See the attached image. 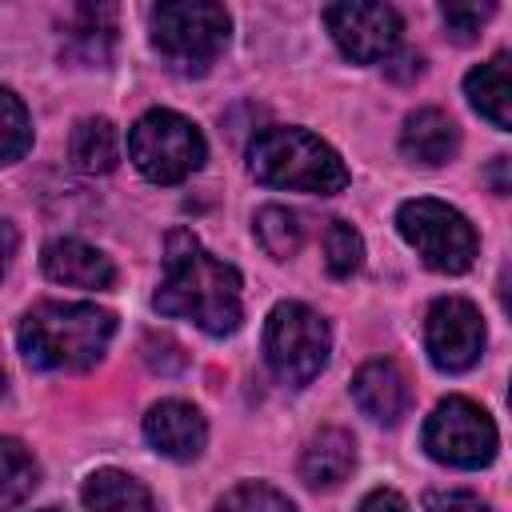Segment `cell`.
I'll use <instances>...</instances> for the list:
<instances>
[{
  "instance_id": "8fae6325",
  "label": "cell",
  "mask_w": 512,
  "mask_h": 512,
  "mask_svg": "<svg viewBox=\"0 0 512 512\" xmlns=\"http://www.w3.org/2000/svg\"><path fill=\"white\" fill-rule=\"evenodd\" d=\"M144 436L168 460H196L204 452L208 424L188 400H160L144 416Z\"/></svg>"
},
{
  "instance_id": "7a4b0ae2",
  "label": "cell",
  "mask_w": 512,
  "mask_h": 512,
  "mask_svg": "<svg viewBox=\"0 0 512 512\" xmlns=\"http://www.w3.org/2000/svg\"><path fill=\"white\" fill-rule=\"evenodd\" d=\"M112 332H116L112 312H104L96 304L44 300V304H36L20 320L16 344H20V356L32 368H44V372H80V368H92L104 356Z\"/></svg>"
},
{
  "instance_id": "603a6c76",
  "label": "cell",
  "mask_w": 512,
  "mask_h": 512,
  "mask_svg": "<svg viewBox=\"0 0 512 512\" xmlns=\"http://www.w3.org/2000/svg\"><path fill=\"white\" fill-rule=\"evenodd\" d=\"M216 512H296V504L284 492L248 480V484H236L232 492H224V500L216 504Z\"/></svg>"
},
{
  "instance_id": "44dd1931",
  "label": "cell",
  "mask_w": 512,
  "mask_h": 512,
  "mask_svg": "<svg viewBox=\"0 0 512 512\" xmlns=\"http://www.w3.org/2000/svg\"><path fill=\"white\" fill-rule=\"evenodd\" d=\"M32 148V120L16 92L0 88V164H16Z\"/></svg>"
},
{
  "instance_id": "52a82bcc",
  "label": "cell",
  "mask_w": 512,
  "mask_h": 512,
  "mask_svg": "<svg viewBox=\"0 0 512 512\" xmlns=\"http://www.w3.org/2000/svg\"><path fill=\"white\" fill-rule=\"evenodd\" d=\"M264 356H268V368L284 384L300 388V384L316 380L320 368L328 364V324L308 304L284 300V304H276L268 312Z\"/></svg>"
},
{
  "instance_id": "e0dca14e",
  "label": "cell",
  "mask_w": 512,
  "mask_h": 512,
  "mask_svg": "<svg viewBox=\"0 0 512 512\" xmlns=\"http://www.w3.org/2000/svg\"><path fill=\"white\" fill-rule=\"evenodd\" d=\"M84 508L88 512H152V496L148 488L128 476V472H116V468H100L84 480V492H80Z\"/></svg>"
},
{
  "instance_id": "9c48e42d",
  "label": "cell",
  "mask_w": 512,
  "mask_h": 512,
  "mask_svg": "<svg viewBox=\"0 0 512 512\" xmlns=\"http://www.w3.org/2000/svg\"><path fill=\"white\" fill-rule=\"evenodd\" d=\"M324 24L340 52L356 64H376L388 60V52L400 40V16L392 4H364V0H344L324 8Z\"/></svg>"
},
{
  "instance_id": "5b68a950",
  "label": "cell",
  "mask_w": 512,
  "mask_h": 512,
  "mask_svg": "<svg viewBox=\"0 0 512 512\" xmlns=\"http://www.w3.org/2000/svg\"><path fill=\"white\" fill-rule=\"evenodd\" d=\"M128 156L152 184H180L204 164L208 144L188 116L168 112V108H152L132 124Z\"/></svg>"
},
{
  "instance_id": "5bb4252c",
  "label": "cell",
  "mask_w": 512,
  "mask_h": 512,
  "mask_svg": "<svg viewBox=\"0 0 512 512\" xmlns=\"http://www.w3.org/2000/svg\"><path fill=\"white\" fill-rule=\"evenodd\" d=\"M456 144H460V132H456V120L440 108H420L404 120L400 128V152L416 164H444L456 156Z\"/></svg>"
},
{
  "instance_id": "f546056e",
  "label": "cell",
  "mask_w": 512,
  "mask_h": 512,
  "mask_svg": "<svg viewBox=\"0 0 512 512\" xmlns=\"http://www.w3.org/2000/svg\"><path fill=\"white\" fill-rule=\"evenodd\" d=\"M0 392H4V364H0Z\"/></svg>"
},
{
  "instance_id": "7c38bea8",
  "label": "cell",
  "mask_w": 512,
  "mask_h": 512,
  "mask_svg": "<svg viewBox=\"0 0 512 512\" xmlns=\"http://www.w3.org/2000/svg\"><path fill=\"white\" fill-rule=\"evenodd\" d=\"M44 276L56 284H68V288H112L116 284L112 260L76 236L52 240L44 248Z\"/></svg>"
},
{
  "instance_id": "8992f818",
  "label": "cell",
  "mask_w": 512,
  "mask_h": 512,
  "mask_svg": "<svg viewBox=\"0 0 512 512\" xmlns=\"http://www.w3.org/2000/svg\"><path fill=\"white\" fill-rule=\"evenodd\" d=\"M396 228L400 236L420 252V260L436 272H468L476 260V232L472 224L444 200L432 196H416L404 200L396 212Z\"/></svg>"
},
{
  "instance_id": "30bf717a",
  "label": "cell",
  "mask_w": 512,
  "mask_h": 512,
  "mask_svg": "<svg viewBox=\"0 0 512 512\" xmlns=\"http://www.w3.org/2000/svg\"><path fill=\"white\" fill-rule=\"evenodd\" d=\"M424 344L428 356L440 372H464L480 360L484 352V320L480 308L472 300L460 296H444L428 308V324H424Z\"/></svg>"
},
{
  "instance_id": "484cf974",
  "label": "cell",
  "mask_w": 512,
  "mask_h": 512,
  "mask_svg": "<svg viewBox=\"0 0 512 512\" xmlns=\"http://www.w3.org/2000/svg\"><path fill=\"white\" fill-rule=\"evenodd\" d=\"M360 512H408V504L392 492V488H380V492H372V496H364V504H360Z\"/></svg>"
},
{
  "instance_id": "277c9868",
  "label": "cell",
  "mask_w": 512,
  "mask_h": 512,
  "mask_svg": "<svg viewBox=\"0 0 512 512\" xmlns=\"http://www.w3.org/2000/svg\"><path fill=\"white\" fill-rule=\"evenodd\" d=\"M224 40H228L224 4L176 0V4L152 8V44L176 72H188V76L208 72V64L220 56Z\"/></svg>"
},
{
  "instance_id": "4dcf8cb0",
  "label": "cell",
  "mask_w": 512,
  "mask_h": 512,
  "mask_svg": "<svg viewBox=\"0 0 512 512\" xmlns=\"http://www.w3.org/2000/svg\"><path fill=\"white\" fill-rule=\"evenodd\" d=\"M40 512H60V508H40Z\"/></svg>"
},
{
  "instance_id": "7402d4cb",
  "label": "cell",
  "mask_w": 512,
  "mask_h": 512,
  "mask_svg": "<svg viewBox=\"0 0 512 512\" xmlns=\"http://www.w3.org/2000/svg\"><path fill=\"white\" fill-rule=\"evenodd\" d=\"M360 256H364V240L352 224L344 220H332L328 232H324V264L332 276H352L360 268Z\"/></svg>"
},
{
  "instance_id": "d4e9b609",
  "label": "cell",
  "mask_w": 512,
  "mask_h": 512,
  "mask_svg": "<svg viewBox=\"0 0 512 512\" xmlns=\"http://www.w3.org/2000/svg\"><path fill=\"white\" fill-rule=\"evenodd\" d=\"M424 508H428V512H488V504H484L476 492H464V488L428 492V496H424Z\"/></svg>"
},
{
  "instance_id": "4316f807",
  "label": "cell",
  "mask_w": 512,
  "mask_h": 512,
  "mask_svg": "<svg viewBox=\"0 0 512 512\" xmlns=\"http://www.w3.org/2000/svg\"><path fill=\"white\" fill-rule=\"evenodd\" d=\"M388 68V76H396V80H408V76H420V56H400V60H392V64H384Z\"/></svg>"
},
{
  "instance_id": "9a60e30c",
  "label": "cell",
  "mask_w": 512,
  "mask_h": 512,
  "mask_svg": "<svg viewBox=\"0 0 512 512\" xmlns=\"http://www.w3.org/2000/svg\"><path fill=\"white\" fill-rule=\"evenodd\" d=\"M352 464H356V444H352V436H348L344 428H324V432H316V436L308 440V448H304V456H300V476H304V484H312V488H336V484L348 480Z\"/></svg>"
},
{
  "instance_id": "cb8c5ba5",
  "label": "cell",
  "mask_w": 512,
  "mask_h": 512,
  "mask_svg": "<svg viewBox=\"0 0 512 512\" xmlns=\"http://www.w3.org/2000/svg\"><path fill=\"white\" fill-rule=\"evenodd\" d=\"M492 12H496L492 4H444V8H440L444 28H448V32H452V40H460V44L476 40L480 24H484Z\"/></svg>"
},
{
  "instance_id": "ba28073f",
  "label": "cell",
  "mask_w": 512,
  "mask_h": 512,
  "mask_svg": "<svg viewBox=\"0 0 512 512\" xmlns=\"http://www.w3.org/2000/svg\"><path fill=\"white\" fill-rule=\"evenodd\" d=\"M424 448L440 464L484 468L496 456V424L480 404L464 396H448L436 404V412L424 424Z\"/></svg>"
},
{
  "instance_id": "3957f363",
  "label": "cell",
  "mask_w": 512,
  "mask_h": 512,
  "mask_svg": "<svg viewBox=\"0 0 512 512\" xmlns=\"http://www.w3.org/2000/svg\"><path fill=\"white\" fill-rule=\"evenodd\" d=\"M248 168L260 184L332 196L348 184V168L308 128H264L248 144Z\"/></svg>"
},
{
  "instance_id": "f1b7e54d",
  "label": "cell",
  "mask_w": 512,
  "mask_h": 512,
  "mask_svg": "<svg viewBox=\"0 0 512 512\" xmlns=\"http://www.w3.org/2000/svg\"><path fill=\"white\" fill-rule=\"evenodd\" d=\"M504 168H508V156H496V168H492V184H496V192H508V176H504Z\"/></svg>"
},
{
  "instance_id": "83f0119b",
  "label": "cell",
  "mask_w": 512,
  "mask_h": 512,
  "mask_svg": "<svg viewBox=\"0 0 512 512\" xmlns=\"http://www.w3.org/2000/svg\"><path fill=\"white\" fill-rule=\"evenodd\" d=\"M12 252H16V228L12 224H0V276H4V268L12 260Z\"/></svg>"
},
{
  "instance_id": "ffe728a7",
  "label": "cell",
  "mask_w": 512,
  "mask_h": 512,
  "mask_svg": "<svg viewBox=\"0 0 512 512\" xmlns=\"http://www.w3.org/2000/svg\"><path fill=\"white\" fill-rule=\"evenodd\" d=\"M256 240H260L264 252L276 256V260L292 256V252L300 248V220H296V212H288V208H280V204H264V208L256 212Z\"/></svg>"
},
{
  "instance_id": "ac0fdd59",
  "label": "cell",
  "mask_w": 512,
  "mask_h": 512,
  "mask_svg": "<svg viewBox=\"0 0 512 512\" xmlns=\"http://www.w3.org/2000/svg\"><path fill=\"white\" fill-rule=\"evenodd\" d=\"M68 152H72V164H76L80 172H112L116 160H120V136H116L112 120H104V116H84V120L72 128Z\"/></svg>"
},
{
  "instance_id": "6da1fadb",
  "label": "cell",
  "mask_w": 512,
  "mask_h": 512,
  "mask_svg": "<svg viewBox=\"0 0 512 512\" xmlns=\"http://www.w3.org/2000/svg\"><path fill=\"white\" fill-rule=\"evenodd\" d=\"M164 316L192 320L208 336H228L244 320L240 272L216 260L192 232H172L164 244V280L156 292Z\"/></svg>"
},
{
  "instance_id": "4fadbf2b",
  "label": "cell",
  "mask_w": 512,
  "mask_h": 512,
  "mask_svg": "<svg viewBox=\"0 0 512 512\" xmlns=\"http://www.w3.org/2000/svg\"><path fill=\"white\" fill-rule=\"evenodd\" d=\"M352 396L364 416H372L380 424H396L408 408V380L392 360H368L352 376Z\"/></svg>"
},
{
  "instance_id": "d6986e66",
  "label": "cell",
  "mask_w": 512,
  "mask_h": 512,
  "mask_svg": "<svg viewBox=\"0 0 512 512\" xmlns=\"http://www.w3.org/2000/svg\"><path fill=\"white\" fill-rule=\"evenodd\" d=\"M36 484H40V468H36L32 452L20 440L0 436V508L24 504Z\"/></svg>"
},
{
  "instance_id": "2e32d148",
  "label": "cell",
  "mask_w": 512,
  "mask_h": 512,
  "mask_svg": "<svg viewBox=\"0 0 512 512\" xmlns=\"http://www.w3.org/2000/svg\"><path fill=\"white\" fill-rule=\"evenodd\" d=\"M468 104L492 120L496 128H512V84H508V52H496L488 64L472 68L464 80Z\"/></svg>"
}]
</instances>
